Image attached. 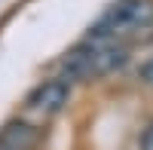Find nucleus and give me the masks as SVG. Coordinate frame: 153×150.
<instances>
[{"mask_svg":"<svg viewBox=\"0 0 153 150\" xmlns=\"http://www.w3.org/2000/svg\"><path fill=\"white\" fill-rule=\"evenodd\" d=\"M153 28V3L150 0H120L101 19L89 40H117L123 34H141Z\"/></svg>","mask_w":153,"mask_h":150,"instance_id":"f257e3e1","label":"nucleus"},{"mask_svg":"<svg viewBox=\"0 0 153 150\" xmlns=\"http://www.w3.org/2000/svg\"><path fill=\"white\" fill-rule=\"evenodd\" d=\"M68 98H71V86L65 80H49V83L37 86L31 92L28 110H34V114H40V117H52V114H58V110L68 104Z\"/></svg>","mask_w":153,"mask_h":150,"instance_id":"f03ea898","label":"nucleus"},{"mask_svg":"<svg viewBox=\"0 0 153 150\" xmlns=\"http://www.w3.org/2000/svg\"><path fill=\"white\" fill-rule=\"evenodd\" d=\"M40 138V132L28 123H9L0 132V150H31Z\"/></svg>","mask_w":153,"mask_h":150,"instance_id":"7ed1b4c3","label":"nucleus"},{"mask_svg":"<svg viewBox=\"0 0 153 150\" xmlns=\"http://www.w3.org/2000/svg\"><path fill=\"white\" fill-rule=\"evenodd\" d=\"M141 150H153V123L144 129V135H141Z\"/></svg>","mask_w":153,"mask_h":150,"instance_id":"20e7f679","label":"nucleus"},{"mask_svg":"<svg viewBox=\"0 0 153 150\" xmlns=\"http://www.w3.org/2000/svg\"><path fill=\"white\" fill-rule=\"evenodd\" d=\"M141 77H144V80H147V83L153 86V61H150V65H144V68H141Z\"/></svg>","mask_w":153,"mask_h":150,"instance_id":"39448f33","label":"nucleus"}]
</instances>
